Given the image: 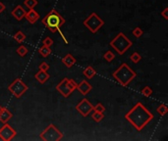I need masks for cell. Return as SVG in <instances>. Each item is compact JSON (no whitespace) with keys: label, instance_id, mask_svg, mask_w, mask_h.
<instances>
[{"label":"cell","instance_id":"obj_1","mask_svg":"<svg viewBox=\"0 0 168 141\" xmlns=\"http://www.w3.org/2000/svg\"><path fill=\"white\" fill-rule=\"evenodd\" d=\"M154 114H151L141 102L135 104L125 115L126 121L131 123L137 131H142L154 120Z\"/></svg>","mask_w":168,"mask_h":141},{"label":"cell","instance_id":"obj_2","mask_svg":"<svg viewBox=\"0 0 168 141\" xmlns=\"http://www.w3.org/2000/svg\"><path fill=\"white\" fill-rule=\"evenodd\" d=\"M113 77L116 81L119 82L122 86H128L131 81L136 77L137 74L134 72V70L130 68L127 63H122L121 66L112 74Z\"/></svg>","mask_w":168,"mask_h":141},{"label":"cell","instance_id":"obj_3","mask_svg":"<svg viewBox=\"0 0 168 141\" xmlns=\"http://www.w3.org/2000/svg\"><path fill=\"white\" fill-rule=\"evenodd\" d=\"M41 22L52 34H55L57 29H61V27L65 24V19L62 17V15L53 9L45 16Z\"/></svg>","mask_w":168,"mask_h":141},{"label":"cell","instance_id":"obj_4","mask_svg":"<svg viewBox=\"0 0 168 141\" xmlns=\"http://www.w3.org/2000/svg\"><path fill=\"white\" fill-rule=\"evenodd\" d=\"M109 45L119 55H123L129 48H131L132 45H133V42L130 40V39L123 33H119L109 42Z\"/></svg>","mask_w":168,"mask_h":141},{"label":"cell","instance_id":"obj_5","mask_svg":"<svg viewBox=\"0 0 168 141\" xmlns=\"http://www.w3.org/2000/svg\"><path fill=\"white\" fill-rule=\"evenodd\" d=\"M77 82L69 77H64L57 85L56 90L65 98H68L77 88Z\"/></svg>","mask_w":168,"mask_h":141},{"label":"cell","instance_id":"obj_6","mask_svg":"<svg viewBox=\"0 0 168 141\" xmlns=\"http://www.w3.org/2000/svg\"><path fill=\"white\" fill-rule=\"evenodd\" d=\"M41 139L43 141H60L63 138V133L59 130L55 124H48L40 135Z\"/></svg>","mask_w":168,"mask_h":141},{"label":"cell","instance_id":"obj_7","mask_svg":"<svg viewBox=\"0 0 168 141\" xmlns=\"http://www.w3.org/2000/svg\"><path fill=\"white\" fill-rule=\"evenodd\" d=\"M83 24L91 34H96L104 25V22L96 13L93 12L89 17H87V19L84 21Z\"/></svg>","mask_w":168,"mask_h":141},{"label":"cell","instance_id":"obj_8","mask_svg":"<svg viewBox=\"0 0 168 141\" xmlns=\"http://www.w3.org/2000/svg\"><path fill=\"white\" fill-rule=\"evenodd\" d=\"M29 89L28 85L24 83L21 78H16L11 84L8 86V90L13 94L15 98H20L27 90Z\"/></svg>","mask_w":168,"mask_h":141},{"label":"cell","instance_id":"obj_9","mask_svg":"<svg viewBox=\"0 0 168 141\" xmlns=\"http://www.w3.org/2000/svg\"><path fill=\"white\" fill-rule=\"evenodd\" d=\"M16 130L7 123H3V127L0 128V139L3 141H11L16 137Z\"/></svg>","mask_w":168,"mask_h":141},{"label":"cell","instance_id":"obj_10","mask_svg":"<svg viewBox=\"0 0 168 141\" xmlns=\"http://www.w3.org/2000/svg\"><path fill=\"white\" fill-rule=\"evenodd\" d=\"M76 110H77L83 117H88L94 111V105L91 104L87 98H84L76 105Z\"/></svg>","mask_w":168,"mask_h":141},{"label":"cell","instance_id":"obj_11","mask_svg":"<svg viewBox=\"0 0 168 141\" xmlns=\"http://www.w3.org/2000/svg\"><path fill=\"white\" fill-rule=\"evenodd\" d=\"M80 93H82L83 95H87L88 93H89V91L93 89V86L91 84H89L87 81H82L80 83L77 84V88Z\"/></svg>","mask_w":168,"mask_h":141},{"label":"cell","instance_id":"obj_12","mask_svg":"<svg viewBox=\"0 0 168 141\" xmlns=\"http://www.w3.org/2000/svg\"><path fill=\"white\" fill-rule=\"evenodd\" d=\"M26 10L23 8V6H21V5H18V6H16L15 7V9L12 11V16L13 17L16 19L17 21H22L23 19L25 18V15H26Z\"/></svg>","mask_w":168,"mask_h":141},{"label":"cell","instance_id":"obj_13","mask_svg":"<svg viewBox=\"0 0 168 141\" xmlns=\"http://www.w3.org/2000/svg\"><path fill=\"white\" fill-rule=\"evenodd\" d=\"M12 118H13V114L11 113V111H9L7 108L2 107L1 111H0V122L2 123H8Z\"/></svg>","mask_w":168,"mask_h":141},{"label":"cell","instance_id":"obj_14","mask_svg":"<svg viewBox=\"0 0 168 141\" xmlns=\"http://www.w3.org/2000/svg\"><path fill=\"white\" fill-rule=\"evenodd\" d=\"M35 80L39 81L41 84H44L45 82H46L48 80H49V74L46 72V70H39L35 75Z\"/></svg>","mask_w":168,"mask_h":141},{"label":"cell","instance_id":"obj_15","mask_svg":"<svg viewBox=\"0 0 168 141\" xmlns=\"http://www.w3.org/2000/svg\"><path fill=\"white\" fill-rule=\"evenodd\" d=\"M25 18L27 19V21L30 24H35V23H36L37 21L40 20V15L34 9H30V11L28 13H26Z\"/></svg>","mask_w":168,"mask_h":141},{"label":"cell","instance_id":"obj_16","mask_svg":"<svg viewBox=\"0 0 168 141\" xmlns=\"http://www.w3.org/2000/svg\"><path fill=\"white\" fill-rule=\"evenodd\" d=\"M61 61H62V63L66 66V68H72L76 64V62H77V61H76V59H75V57L73 56L71 53L66 54Z\"/></svg>","mask_w":168,"mask_h":141},{"label":"cell","instance_id":"obj_17","mask_svg":"<svg viewBox=\"0 0 168 141\" xmlns=\"http://www.w3.org/2000/svg\"><path fill=\"white\" fill-rule=\"evenodd\" d=\"M83 74H84V76H85L87 78H89V80H91V78H93L96 75V70L91 66H88L85 70H83Z\"/></svg>","mask_w":168,"mask_h":141},{"label":"cell","instance_id":"obj_18","mask_svg":"<svg viewBox=\"0 0 168 141\" xmlns=\"http://www.w3.org/2000/svg\"><path fill=\"white\" fill-rule=\"evenodd\" d=\"M39 53L41 55L42 57L46 58L47 56H49V55L51 54V49H50V47H48V46L42 45L41 48H39Z\"/></svg>","mask_w":168,"mask_h":141},{"label":"cell","instance_id":"obj_19","mask_svg":"<svg viewBox=\"0 0 168 141\" xmlns=\"http://www.w3.org/2000/svg\"><path fill=\"white\" fill-rule=\"evenodd\" d=\"M13 38H14L18 43H23V42L25 41V39H26V35H25L24 33H23V31L19 30V31H17V33L13 35Z\"/></svg>","mask_w":168,"mask_h":141},{"label":"cell","instance_id":"obj_20","mask_svg":"<svg viewBox=\"0 0 168 141\" xmlns=\"http://www.w3.org/2000/svg\"><path fill=\"white\" fill-rule=\"evenodd\" d=\"M91 119H93L95 123H100L104 119V113H100L94 110V113L91 115Z\"/></svg>","mask_w":168,"mask_h":141},{"label":"cell","instance_id":"obj_21","mask_svg":"<svg viewBox=\"0 0 168 141\" xmlns=\"http://www.w3.org/2000/svg\"><path fill=\"white\" fill-rule=\"evenodd\" d=\"M28 48L26 46H24V45H21V46H19L18 48H17V50H16V52H17V54L19 55L20 57H25L26 55L28 54Z\"/></svg>","mask_w":168,"mask_h":141},{"label":"cell","instance_id":"obj_22","mask_svg":"<svg viewBox=\"0 0 168 141\" xmlns=\"http://www.w3.org/2000/svg\"><path fill=\"white\" fill-rule=\"evenodd\" d=\"M39 4L37 0H25L24 5L28 8V9H34V8Z\"/></svg>","mask_w":168,"mask_h":141},{"label":"cell","instance_id":"obj_23","mask_svg":"<svg viewBox=\"0 0 168 141\" xmlns=\"http://www.w3.org/2000/svg\"><path fill=\"white\" fill-rule=\"evenodd\" d=\"M130 60H131L135 64H138V63L142 60V56L140 55V53L138 52H134L132 53V55L130 56Z\"/></svg>","mask_w":168,"mask_h":141},{"label":"cell","instance_id":"obj_24","mask_svg":"<svg viewBox=\"0 0 168 141\" xmlns=\"http://www.w3.org/2000/svg\"><path fill=\"white\" fill-rule=\"evenodd\" d=\"M156 112L158 115L160 116H165L168 112V109H167V106L165 104H161L157 109H156Z\"/></svg>","mask_w":168,"mask_h":141},{"label":"cell","instance_id":"obj_25","mask_svg":"<svg viewBox=\"0 0 168 141\" xmlns=\"http://www.w3.org/2000/svg\"><path fill=\"white\" fill-rule=\"evenodd\" d=\"M103 58H104V60H105V61H107V62H111V61H113V60H114V58H115V55L113 54V52H112V51L108 50V51H106V52L104 53V55H103Z\"/></svg>","mask_w":168,"mask_h":141},{"label":"cell","instance_id":"obj_26","mask_svg":"<svg viewBox=\"0 0 168 141\" xmlns=\"http://www.w3.org/2000/svg\"><path fill=\"white\" fill-rule=\"evenodd\" d=\"M141 93L143 94V95H144V96L149 97L151 94H152V89L149 87V86H144V87L142 89Z\"/></svg>","mask_w":168,"mask_h":141},{"label":"cell","instance_id":"obj_27","mask_svg":"<svg viewBox=\"0 0 168 141\" xmlns=\"http://www.w3.org/2000/svg\"><path fill=\"white\" fill-rule=\"evenodd\" d=\"M132 34H133V35H134L135 37H137V38H140V37L143 35L144 31H143V29H142L141 28H136V29H133Z\"/></svg>","mask_w":168,"mask_h":141},{"label":"cell","instance_id":"obj_28","mask_svg":"<svg viewBox=\"0 0 168 141\" xmlns=\"http://www.w3.org/2000/svg\"><path fill=\"white\" fill-rule=\"evenodd\" d=\"M94 110L97 112H100V113H104L105 112V107L101 104V103H97L95 106H94Z\"/></svg>","mask_w":168,"mask_h":141},{"label":"cell","instance_id":"obj_29","mask_svg":"<svg viewBox=\"0 0 168 141\" xmlns=\"http://www.w3.org/2000/svg\"><path fill=\"white\" fill-rule=\"evenodd\" d=\"M43 45L48 46V47L52 46V45H53V39H52L51 37H48V36L45 37L44 40H43Z\"/></svg>","mask_w":168,"mask_h":141},{"label":"cell","instance_id":"obj_30","mask_svg":"<svg viewBox=\"0 0 168 141\" xmlns=\"http://www.w3.org/2000/svg\"><path fill=\"white\" fill-rule=\"evenodd\" d=\"M39 69L41 70H47L49 69V65L47 64L46 62H41L40 64V66H39Z\"/></svg>","mask_w":168,"mask_h":141},{"label":"cell","instance_id":"obj_31","mask_svg":"<svg viewBox=\"0 0 168 141\" xmlns=\"http://www.w3.org/2000/svg\"><path fill=\"white\" fill-rule=\"evenodd\" d=\"M161 16L166 21L168 20V8H164V10L161 12Z\"/></svg>","mask_w":168,"mask_h":141},{"label":"cell","instance_id":"obj_32","mask_svg":"<svg viewBox=\"0 0 168 141\" xmlns=\"http://www.w3.org/2000/svg\"><path fill=\"white\" fill-rule=\"evenodd\" d=\"M57 31H58V33H59V34L61 35V37H62V38H63V40H64V42H65L66 44H68V41H67V39H66V37L64 36V34H63V33H62V31H61V29H57Z\"/></svg>","mask_w":168,"mask_h":141},{"label":"cell","instance_id":"obj_33","mask_svg":"<svg viewBox=\"0 0 168 141\" xmlns=\"http://www.w3.org/2000/svg\"><path fill=\"white\" fill-rule=\"evenodd\" d=\"M5 9H6V6H5V4H3L2 2H0V14L3 13V12L5 11Z\"/></svg>","mask_w":168,"mask_h":141},{"label":"cell","instance_id":"obj_34","mask_svg":"<svg viewBox=\"0 0 168 141\" xmlns=\"http://www.w3.org/2000/svg\"><path fill=\"white\" fill-rule=\"evenodd\" d=\"M1 108H2V107H1V106H0V111H1Z\"/></svg>","mask_w":168,"mask_h":141}]
</instances>
